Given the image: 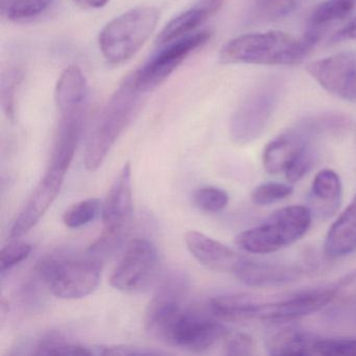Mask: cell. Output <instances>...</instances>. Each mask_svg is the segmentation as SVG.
I'll list each match as a JSON object with an SVG mask.
<instances>
[{"label": "cell", "mask_w": 356, "mask_h": 356, "mask_svg": "<svg viewBox=\"0 0 356 356\" xmlns=\"http://www.w3.org/2000/svg\"><path fill=\"white\" fill-rule=\"evenodd\" d=\"M335 295L337 285L329 289L303 291L286 299L260 304L257 318L273 324H289L322 309L333 301Z\"/></svg>", "instance_id": "13"}, {"label": "cell", "mask_w": 356, "mask_h": 356, "mask_svg": "<svg viewBox=\"0 0 356 356\" xmlns=\"http://www.w3.org/2000/svg\"><path fill=\"white\" fill-rule=\"evenodd\" d=\"M65 176L66 172L63 170L49 168L14 220L10 230V238H20L38 224L59 195Z\"/></svg>", "instance_id": "14"}, {"label": "cell", "mask_w": 356, "mask_h": 356, "mask_svg": "<svg viewBox=\"0 0 356 356\" xmlns=\"http://www.w3.org/2000/svg\"><path fill=\"white\" fill-rule=\"evenodd\" d=\"M226 355L248 356L254 354L253 339L245 333L227 332L222 339Z\"/></svg>", "instance_id": "37"}, {"label": "cell", "mask_w": 356, "mask_h": 356, "mask_svg": "<svg viewBox=\"0 0 356 356\" xmlns=\"http://www.w3.org/2000/svg\"><path fill=\"white\" fill-rule=\"evenodd\" d=\"M143 95L135 86L132 76H129L110 97L99 112L87 141L84 160L87 170L97 172L103 165L108 154L136 115Z\"/></svg>", "instance_id": "1"}, {"label": "cell", "mask_w": 356, "mask_h": 356, "mask_svg": "<svg viewBox=\"0 0 356 356\" xmlns=\"http://www.w3.org/2000/svg\"><path fill=\"white\" fill-rule=\"evenodd\" d=\"M95 355L106 356H149L165 354L164 352L147 349V348L136 347V346H95L92 347Z\"/></svg>", "instance_id": "38"}, {"label": "cell", "mask_w": 356, "mask_h": 356, "mask_svg": "<svg viewBox=\"0 0 356 356\" xmlns=\"http://www.w3.org/2000/svg\"><path fill=\"white\" fill-rule=\"evenodd\" d=\"M260 304L248 295H224L210 300L208 309L218 320L241 322L257 318Z\"/></svg>", "instance_id": "25"}, {"label": "cell", "mask_w": 356, "mask_h": 356, "mask_svg": "<svg viewBox=\"0 0 356 356\" xmlns=\"http://www.w3.org/2000/svg\"><path fill=\"white\" fill-rule=\"evenodd\" d=\"M103 203L97 199H87L70 206L63 216V222L70 229L82 228L102 213Z\"/></svg>", "instance_id": "30"}, {"label": "cell", "mask_w": 356, "mask_h": 356, "mask_svg": "<svg viewBox=\"0 0 356 356\" xmlns=\"http://www.w3.org/2000/svg\"><path fill=\"white\" fill-rule=\"evenodd\" d=\"M104 232L102 235L122 243L132 220V168L126 162L109 189L102 207Z\"/></svg>", "instance_id": "10"}, {"label": "cell", "mask_w": 356, "mask_h": 356, "mask_svg": "<svg viewBox=\"0 0 356 356\" xmlns=\"http://www.w3.org/2000/svg\"><path fill=\"white\" fill-rule=\"evenodd\" d=\"M314 160H316V152H314V143H312L295 158L291 165L285 170L287 181L291 183L299 182L312 170Z\"/></svg>", "instance_id": "36"}, {"label": "cell", "mask_w": 356, "mask_h": 356, "mask_svg": "<svg viewBox=\"0 0 356 356\" xmlns=\"http://www.w3.org/2000/svg\"><path fill=\"white\" fill-rule=\"evenodd\" d=\"M36 270L55 297L74 300L87 297L97 289L102 266L92 258H47Z\"/></svg>", "instance_id": "5"}, {"label": "cell", "mask_w": 356, "mask_h": 356, "mask_svg": "<svg viewBox=\"0 0 356 356\" xmlns=\"http://www.w3.org/2000/svg\"><path fill=\"white\" fill-rule=\"evenodd\" d=\"M159 268L155 245L145 238H135L127 245L124 255L112 272L110 283L118 291L141 293L149 289Z\"/></svg>", "instance_id": "8"}, {"label": "cell", "mask_w": 356, "mask_h": 356, "mask_svg": "<svg viewBox=\"0 0 356 356\" xmlns=\"http://www.w3.org/2000/svg\"><path fill=\"white\" fill-rule=\"evenodd\" d=\"M22 79V74L19 70H10L1 80V104L3 111L10 120L15 118V97L16 90Z\"/></svg>", "instance_id": "33"}, {"label": "cell", "mask_w": 356, "mask_h": 356, "mask_svg": "<svg viewBox=\"0 0 356 356\" xmlns=\"http://www.w3.org/2000/svg\"><path fill=\"white\" fill-rule=\"evenodd\" d=\"M356 40V17L349 22L347 26L335 33L331 41L339 42V41Z\"/></svg>", "instance_id": "39"}, {"label": "cell", "mask_w": 356, "mask_h": 356, "mask_svg": "<svg viewBox=\"0 0 356 356\" xmlns=\"http://www.w3.org/2000/svg\"><path fill=\"white\" fill-rule=\"evenodd\" d=\"M193 203L203 211L216 213L227 207L229 195L218 187H202L193 193Z\"/></svg>", "instance_id": "31"}, {"label": "cell", "mask_w": 356, "mask_h": 356, "mask_svg": "<svg viewBox=\"0 0 356 356\" xmlns=\"http://www.w3.org/2000/svg\"><path fill=\"white\" fill-rule=\"evenodd\" d=\"M356 11V0H325L312 12L303 38L314 47L329 26L341 22Z\"/></svg>", "instance_id": "23"}, {"label": "cell", "mask_w": 356, "mask_h": 356, "mask_svg": "<svg viewBox=\"0 0 356 356\" xmlns=\"http://www.w3.org/2000/svg\"><path fill=\"white\" fill-rule=\"evenodd\" d=\"M32 250V245L20 241H14L6 245L0 252V272L3 274L26 260Z\"/></svg>", "instance_id": "35"}, {"label": "cell", "mask_w": 356, "mask_h": 356, "mask_svg": "<svg viewBox=\"0 0 356 356\" xmlns=\"http://www.w3.org/2000/svg\"><path fill=\"white\" fill-rule=\"evenodd\" d=\"M316 137L306 128L303 122L287 131L266 145L262 154L264 170L270 175L285 172L295 158Z\"/></svg>", "instance_id": "15"}, {"label": "cell", "mask_w": 356, "mask_h": 356, "mask_svg": "<svg viewBox=\"0 0 356 356\" xmlns=\"http://www.w3.org/2000/svg\"><path fill=\"white\" fill-rule=\"evenodd\" d=\"M185 243L191 255L213 272L235 275L245 260L224 243L197 231L187 232Z\"/></svg>", "instance_id": "16"}, {"label": "cell", "mask_w": 356, "mask_h": 356, "mask_svg": "<svg viewBox=\"0 0 356 356\" xmlns=\"http://www.w3.org/2000/svg\"><path fill=\"white\" fill-rule=\"evenodd\" d=\"M302 273L299 266L245 259L235 276L248 286L270 287L293 282L302 276Z\"/></svg>", "instance_id": "18"}, {"label": "cell", "mask_w": 356, "mask_h": 356, "mask_svg": "<svg viewBox=\"0 0 356 356\" xmlns=\"http://www.w3.org/2000/svg\"><path fill=\"white\" fill-rule=\"evenodd\" d=\"M54 139L49 168L67 172L80 143L86 110L62 112Z\"/></svg>", "instance_id": "17"}, {"label": "cell", "mask_w": 356, "mask_h": 356, "mask_svg": "<svg viewBox=\"0 0 356 356\" xmlns=\"http://www.w3.org/2000/svg\"><path fill=\"white\" fill-rule=\"evenodd\" d=\"M318 339L296 327H282L266 337V347L270 355H316Z\"/></svg>", "instance_id": "22"}, {"label": "cell", "mask_w": 356, "mask_h": 356, "mask_svg": "<svg viewBox=\"0 0 356 356\" xmlns=\"http://www.w3.org/2000/svg\"><path fill=\"white\" fill-rule=\"evenodd\" d=\"M36 355H95L92 347L66 341L56 333L45 335L36 346Z\"/></svg>", "instance_id": "28"}, {"label": "cell", "mask_w": 356, "mask_h": 356, "mask_svg": "<svg viewBox=\"0 0 356 356\" xmlns=\"http://www.w3.org/2000/svg\"><path fill=\"white\" fill-rule=\"evenodd\" d=\"M55 99L59 112L87 110L88 84L80 68L70 66L62 72L56 86Z\"/></svg>", "instance_id": "24"}, {"label": "cell", "mask_w": 356, "mask_h": 356, "mask_svg": "<svg viewBox=\"0 0 356 356\" xmlns=\"http://www.w3.org/2000/svg\"><path fill=\"white\" fill-rule=\"evenodd\" d=\"M312 213L305 206H289L277 210L259 226L237 235L236 245L252 254L280 251L299 241L312 225Z\"/></svg>", "instance_id": "3"}, {"label": "cell", "mask_w": 356, "mask_h": 356, "mask_svg": "<svg viewBox=\"0 0 356 356\" xmlns=\"http://www.w3.org/2000/svg\"><path fill=\"white\" fill-rule=\"evenodd\" d=\"M189 281L186 273L172 270L159 283L145 312V329L153 337L165 323L183 309V303L188 293Z\"/></svg>", "instance_id": "12"}, {"label": "cell", "mask_w": 356, "mask_h": 356, "mask_svg": "<svg viewBox=\"0 0 356 356\" xmlns=\"http://www.w3.org/2000/svg\"><path fill=\"white\" fill-rule=\"evenodd\" d=\"M312 49L303 38L270 31L232 39L222 47L220 59L224 64L293 65L301 62Z\"/></svg>", "instance_id": "2"}, {"label": "cell", "mask_w": 356, "mask_h": 356, "mask_svg": "<svg viewBox=\"0 0 356 356\" xmlns=\"http://www.w3.org/2000/svg\"><path fill=\"white\" fill-rule=\"evenodd\" d=\"M356 251V193L327 233L324 252L328 257H343Z\"/></svg>", "instance_id": "21"}, {"label": "cell", "mask_w": 356, "mask_h": 356, "mask_svg": "<svg viewBox=\"0 0 356 356\" xmlns=\"http://www.w3.org/2000/svg\"><path fill=\"white\" fill-rule=\"evenodd\" d=\"M341 179L330 168L321 170L314 177L310 189V211L320 218L332 216L339 208L341 202Z\"/></svg>", "instance_id": "20"}, {"label": "cell", "mask_w": 356, "mask_h": 356, "mask_svg": "<svg viewBox=\"0 0 356 356\" xmlns=\"http://www.w3.org/2000/svg\"><path fill=\"white\" fill-rule=\"evenodd\" d=\"M74 1L86 9H99L109 3V0H74Z\"/></svg>", "instance_id": "40"}, {"label": "cell", "mask_w": 356, "mask_h": 356, "mask_svg": "<svg viewBox=\"0 0 356 356\" xmlns=\"http://www.w3.org/2000/svg\"><path fill=\"white\" fill-rule=\"evenodd\" d=\"M228 330L220 320L183 308L156 333L160 341L193 352H202L222 341Z\"/></svg>", "instance_id": "7"}, {"label": "cell", "mask_w": 356, "mask_h": 356, "mask_svg": "<svg viewBox=\"0 0 356 356\" xmlns=\"http://www.w3.org/2000/svg\"><path fill=\"white\" fill-rule=\"evenodd\" d=\"M316 355L356 356V339H323L316 345Z\"/></svg>", "instance_id": "34"}, {"label": "cell", "mask_w": 356, "mask_h": 356, "mask_svg": "<svg viewBox=\"0 0 356 356\" xmlns=\"http://www.w3.org/2000/svg\"><path fill=\"white\" fill-rule=\"evenodd\" d=\"M225 0H200L193 7L170 20L157 38L159 44H168L191 34L213 17L224 6Z\"/></svg>", "instance_id": "19"}, {"label": "cell", "mask_w": 356, "mask_h": 356, "mask_svg": "<svg viewBox=\"0 0 356 356\" xmlns=\"http://www.w3.org/2000/svg\"><path fill=\"white\" fill-rule=\"evenodd\" d=\"M56 0H0V13L9 22L35 19L47 13Z\"/></svg>", "instance_id": "26"}, {"label": "cell", "mask_w": 356, "mask_h": 356, "mask_svg": "<svg viewBox=\"0 0 356 356\" xmlns=\"http://www.w3.org/2000/svg\"><path fill=\"white\" fill-rule=\"evenodd\" d=\"M282 92L279 79H268L260 83L239 104L230 122L232 140L239 145L259 138L268 126Z\"/></svg>", "instance_id": "6"}, {"label": "cell", "mask_w": 356, "mask_h": 356, "mask_svg": "<svg viewBox=\"0 0 356 356\" xmlns=\"http://www.w3.org/2000/svg\"><path fill=\"white\" fill-rule=\"evenodd\" d=\"M337 300L331 318L347 320L356 325V272L346 277L337 284Z\"/></svg>", "instance_id": "27"}, {"label": "cell", "mask_w": 356, "mask_h": 356, "mask_svg": "<svg viewBox=\"0 0 356 356\" xmlns=\"http://www.w3.org/2000/svg\"><path fill=\"white\" fill-rule=\"evenodd\" d=\"M293 193V187L283 183H264L254 188L251 195L254 204L259 206L270 205L286 199Z\"/></svg>", "instance_id": "32"}, {"label": "cell", "mask_w": 356, "mask_h": 356, "mask_svg": "<svg viewBox=\"0 0 356 356\" xmlns=\"http://www.w3.org/2000/svg\"><path fill=\"white\" fill-rule=\"evenodd\" d=\"M299 0H257L251 10L255 22H276L286 17L298 6Z\"/></svg>", "instance_id": "29"}, {"label": "cell", "mask_w": 356, "mask_h": 356, "mask_svg": "<svg viewBox=\"0 0 356 356\" xmlns=\"http://www.w3.org/2000/svg\"><path fill=\"white\" fill-rule=\"evenodd\" d=\"M156 8L139 7L110 22L99 34V49L110 63L128 61L149 40L159 22Z\"/></svg>", "instance_id": "4"}, {"label": "cell", "mask_w": 356, "mask_h": 356, "mask_svg": "<svg viewBox=\"0 0 356 356\" xmlns=\"http://www.w3.org/2000/svg\"><path fill=\"white\" fill-rule=\"evenodd\" d=\"M310 76L331 95L356 102V53L343 51L309 64Z\"/></svg>", "instance_id": "11"}, {"label": "cell", "mask_w": 356, "mask_h": 356, "mask_svg": "<svg viewBox=\"0 0 356 356\" xmlns=\"http://www.w3.org/2000/svg\"><path fill=\"white\" fill-rule=\"evenodd\" d=\"M211 36L210 31H202L168 43L162 51L131 76L135 86L143 93L157 88L191 54L204 47Z\"/></svg>", "instance_id": "9"}]
</instances>
